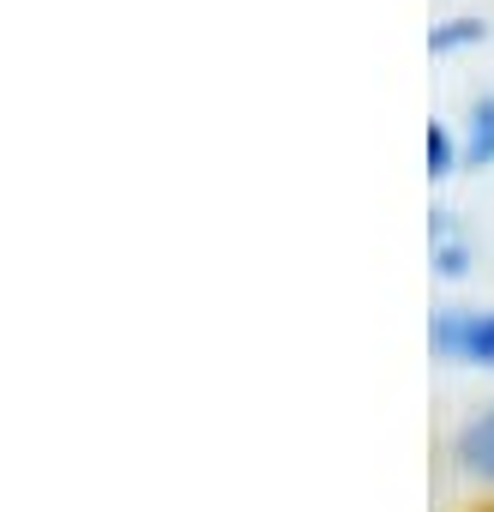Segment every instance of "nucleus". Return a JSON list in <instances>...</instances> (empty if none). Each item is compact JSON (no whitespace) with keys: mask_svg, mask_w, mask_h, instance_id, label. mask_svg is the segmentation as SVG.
Segmentation results:
<instances>
[{"mask_svg":"<svg viewBox=\"0 0 494 512\" xmlns=\"http://www.w3.org/2000/svg\"><path fill=\"white\" fill-rule=\"evenodd\" d=\"M434 350L470 368H494V308H440L434 314Z\"/></svg>","mask_w":494,"mask_h":512,"instance_id":"1","label":"nucleus"},{"mask_svg":"<svg viewBox=\"0 0 494 512\" xmlns=\"http://www.w3.org/2000/svg\"><path fill=\"white\" fill-rule=\"evenodd\" d=\"M428 247H434V266H440L446 278H464V272H470V235L458 229V211H434Z\"/></svg>","mask_w":494,"mask_h":512,"instance_id":"2","label":"nucleus"},{"mask_svg":"<svg viewBox=\"0 0 494 512\" xmlns=\"http://www.w3.org/2000/svg\"><path fill=\"white\" fill-rule=\"evenodd\" d=\"M458 464H464L470 476L494 482V404H488L482 416H470V422L458 428Z\"/></svg>","mask_w":494,"mask_h":512,"instance_id":"3","label":"nucleus"},{"mask_svg":"<svg viewBox=\"0 0 494 512\" xmlns=\"http://www.w3.org/2000/svg\"><path fill=\"white\" fill-rule=\"evenodd\" d=\"M464 163H494V97H476L470 103V121H464Z\"/></svg>","mask_w":494,"mask_h":512,"instance_id":"4","label":"nucleus"},{"mask_svg":"<svg viewBox=\"0 0 494 512\" xmlns=\"http://www.w3.org/2000/svg\"><path fill=\"white\" fill-rule=\"evenodd\" d=\"M482 37H488V25H482V19H446V25H434L428 49H434V55H452V49H464V43H482Z\"/></svg>","mask_w":494,"mask_h":512,"instance_id":"5","label":"nucleus"},{"mask_svg":"<svg viewBox=\"0 0 494 512\" xmlns=\"http://www.w3.org/2000/svg\"><path fill=\"white\" fill-rule=\"evenodd\" d=\"M458 157H464V145L434 121V127H428V175H452V169H458Z\"/></svg>","mask_w":494,"mask_h":512,"instance_id":"6","label":"nucleus"}]
</instances>
